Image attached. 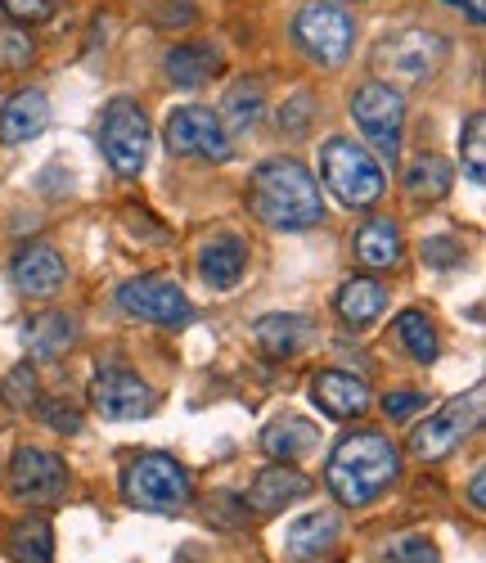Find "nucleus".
<instances>
[{
	"label": "nucleus",
	"mask_w": 486,
	"mask_h": 563,
	"mask_svg": "<svg viewBox=\"0 0 486 563\" xmlns=\"http://www.w3.org/2000/svg\"><path fill=\"white\" fill-rule=\"evenodd\" d=\"M397 474H401V451L374 429L347 433L343 442L333 446L329 468H324L329 492L343 505H356V509L378 500L387 487L397 483Z\"/></svg>",
	"instance_id": "obj_1"
},
{
	"label": "nucleus",
	"mask_w": 486,
	"mask_h": 563,
	"mask_svg": "<svg viewBox=\"0 0 486 563\" xmlns=\"http://www.w3.org/2000/svg\"><path fill=\"white\" fill-rule=\"evenodd\" d=\"M253 217H262L275 230H311L324 221V199L316 176L298 158H270L253 172L248 190Z\"/></svg>",
	"instance_id": "obj_2"
},
{
	"label": "nucleus",
	"mask_w": 486,
	"mask_h": 563,
	"mask_svg": "<svg viewBox=\"0 0 486 563\" xmlns=\"http://www.w3.org/2000/svg\"><path fill=\"white\" fill-rule=\"evenodd\" d=\"M320 176H324V185L347 208H374L383 199V190H387V176H383L378 158L365 145H356V140H343V135L324 140V150H320Z\"/></svg>",
	"instance_id": "obj_3"
},
{
	"label": "nucleus",
	"mask_w": 486,
	"mask_h": 563,
	"mask_svg": "<svg viewBox=\"0 0 486 563\" xmlns=\"http://www.w3.org/2000/svg\"><path fill=\"white\" fill-rule=\"evenodd\" d=\"M122 492H126V505L144 509V514H180L189 505V496H194L180 460H172L163 451L131 460L126 478H122Z\"/></svg>",
	"instance_id": "obj_4"
},
{
	"label": "nucleus",
	"mask_w": 486,
	"mask_h": 563,
	"mask_svg": "<svg viewBox=\"0 0 486 563\" xmlns=\"http://www.w3.org/2000/svg\"><path fill=\"white\" fill-rule=\"evenodd\" d=\"M352 118L365 135V145L383 158L397 163L401 158V126H406V100L401 90H393L387 81H365L352 96Z\"/></svg>",
	"instance_id": "obj_5"
},
{
	"label": "nucleus",
	"mask_w": 486,
	"mask_h": 563,
	"mask_svg": "<svg viewBox=\"0 0 486 563\" xmlns=\"http://www.w3.org/2000/svg\"><path fill=\"white\" fill-rule=\"evenodd\" d=\"M446 59V41L437 32H423V27H410V32H393L374 45V73L393 77V81H428Z\"/></svg>",
	"instance_id": "obj_6"
},
{
	"label": "nucleus",
	"mask_w": 486,
	"mask_h": 563,
	"mask_svg": "<svg viewBox=\"0 0 486 563\" xmlns=\"http://www.w3.org/2000/svg\"><path fill=\"white\" fill-rule=\"evenodd\" d=\"M294 36L298 45L324 68H338V64H347L352 55V41H356V23L347 10H338V5H324V0H316V5H307L298 19H294Z\"/></svg>",
	"instance_id": "obj_7"
},
{
	"label": "nucleus",
	"mask_w": 486,
	"mask_h": 563,
	"mask_svg": "<svg viewBox=\"0 0 486 563\" xmlns=\"http://www.w3.org/2000/svg\"><path fill=\"white\" fill-rule=\"evenodd\" d=\"M100 150L104 158L122 172V176H135L144 163H150V118L135 100H113L104 109V122H100Z\"/></svg>",
	"instance_id": "obj_8"
},
{
	"label": "nucleus",
	"mask_w": 486,
	"mask_h": 563,
	"mask_svg": "<svg viewBox=\"0 0 486 563\" xmlns=\"http://www.w3.org/2000/svg\"><path fill=\"white\" fill-rule=\"evenodd\" d=\"M477 424H482V384L468 388V393H460L451 406H442L437 415H428V424H419V429L410 433V451H415L419 460H442V455H451Z\"/></svg>",
	"instance_id": "obj_9"
},
{
	"label": "nucleus",
	"mask_w": 486,
	"mask_h": 563,
	"mask_svg": "<svg viewBox=\"0 0 486 563\" xmlns=\"http://www.w3.org/2000/svg\"><path fill=\"white\" fill-rule=\"evenodd\" d=\"M163 140L176 158H208V163H225L230 158V135L221 131L217 109L203 104H185L167 118Z\"/></svg>",
	"instance_id": "obj_10"
},
{
	"label": "nucleus",
	"mask_w": 486,
	"mask_h": 563,
	"mask_svg": "<svg viewBox=\"0 0 486 563\" xmlns=\"http://www.w3.org/2000/svg\"><path fill=\"white\" fill-rule=\"evenodd\" d=\"M118 302L140 316V320H154V324H167V330H180V324L194 316V302L185 298V289L176 279H163V275H140V279H126L118 289Z\"/></svg>",
	"instance_id": "obj_11"
},
{
	"label": "nucleus",
	"mask_w": 486,
	"mask_h": 563,
	"mask_svg": "<svg viewBox=\"0 0 486 563\" xmlns=\"http://www.w3.org/2000/svg\"><path fill=\"white\" fill-rule=\"evenodd\" d=\"M68 487V468L55 451H41V446H23L10 460V492L23 505H51L59 500Z\"/></svg>",
	"instance_id": "obj_12"
},
{
	"label": "nucleus",
	"mask_w": 486,
	"mask_h": 563,
	"mask_svg": "<svg viewBox=\"0 0 486 563\" xmlns=\"http://www.w3.org/2000/svg\"><path fill=\"white\" fill-rule=\"evenodd\" d=\"M90 406L104 419H140V415H150L158 401H154V388L144 384L140 374L104 369V374H95V384H90Z\"/></svg>",
	"instance_id": "obj_13"
},
{
	"label": "nucleus",
	"mask_w": 486,
	"mask_h": 563,
	"mask_svg": "<svg viewBox=\"0 0 486 563\" xmlns=\"http://www.w3.org/2000/svg\"><path fill=\"white\" fill-rule=\"evenodd\" d=\"M64 279H68V266H64V257L51 244L19 249V257H14V285H19V294H27V298H55L64 289Z\"/></svg>",
	"instance_id": "obj_14"
},
{
	"label": "nucleus",
	"mask_w": 486,
	"mask_h": 563,
	"mask_svg": "<svg viewBox=\"0 0 486 563\" xmlns=\"http://www.w3.org/2000/svg\"><path fill=\"white\" fill-rule=\"evenodd\" d=\"M311 401L329 415V419H356L369 410V388L356 379V374L343 369H320L311 379Z\"/></svg>",
	"instance_id": "obj_15"
},
{
	"label": "nucleus",
	"mask_w": 486,
	"mask_h": 563,
	"mask_svg": "<svg viewBox=\"0 0 486 563\" xmlns=\"http://www.w3.org/2000/svg\"><path fill=\"white\" fill-rule=\"evenodd\" d=\"M51 126V100L41 90H19L0 109V145H27Z\"/></svg>",
	"instance_id": "obj_16"
},
{
	"label": "nucleus",
	"mask_w": 486,
	"mask_h": 563,
	"mask_svg": "<svg viewBox=\"0 0 486 563\" xmlns=\"http://www.w3.org/2000/svg\"><path fill=\"white\" fill-rule=\"evenodd\" d=\"M302 496H311V478L298 474V468H288L284 460H275L270 468H262L257 483H253V492H248V500H253L257 514H275V509H284V505L302 500Z\"/></svg>",
	"instance_id": "obj_17"
},
{
	"label": "nucleus",
	"mask_w": 486,
	"mask_h": 563,
	"mask_svg": "<svg viewBox=\"0 0 486 563\" xmlns=\"http://www.w3.org/2000/svg\"><path fill=\"white\" fill-rule=\"evenodd\" d=\"M333 541H338V514L316 509V514H302V519L284 532V554L294 563H311V559L329 554Z\"/></svg>",
	"instance_id": "obj_18"
},
{
	"label": "nucleus",
	"mask_w": 486,
	"mask_h": 563,
	"mask_svg": "<svg viewBox=\"0 0 486 563\" xmlns=\"http://www.w3.org/2000/svg\"><path fill=\"white\" fill-rule=\"evenodd\" d=\"M243 266H248V244L239 240V234H217V240L203 249L199 257V275L208 279L212 289H239L243 279Z\"/></svg>",
	"instance_id": "obj_19"
},
{
	"label": "nucleus",
	"mask_w": 486,
	"mask_h": 563,
	"mask_svg": "<svg viewBox=\"0 0 486 563\" xmlns=\"http://www.w3.org/2000/svg\"><path fill=\"white\" fill-rule=\"evenodd\" d=\"M253 339L266 356H294L311 343V320L307 316H262L253 324Z\"/></svg>",
	"instance_id": "obj_20"
},
{
	"label": "nucleus",
	"mask_w": 486,
	"mask_h": 563,
	"mask_svg": "<svg viewBox=\"0 0 486 563\" xmlns=\"http://www.w3.org/2000/svg\"><path fill=\"white\" fill-rule=\"evenodd\" d=\"M333 302H338V316H343L347 324H374L383 316V307H387V289L369 275H356V279H347V285L338 289Z\"/></svg>",
	"instance_id": "obj_21"
},
{
	"label": "nucleus",
	"mask_w": 486,
	"mask_h": 563,
	"mask_svg": "<svg viewBox=\"0 0 486 563\" xmlns=\"http://www.w3.org/2000/svg\"><path fill=\"white\" fill-rule=\"evenodd\" d=\"M262 86L257 81H234L230 90H225V100H221V109H217V118H221V131L225 135H243V131H253L257 126V118H262Z\"/></svg>",
	"instance_id": "obj_22"
},
{
	"label": "nucleus",
	"mask_w": 486,
	"mask_h": 563,
	"mask_svg": "<svg viewBox=\"0 0 486 563\" xmlns=\"http://www.w3.org/2000/svg\"><path fill=\"white\" fill-rule=\"evenodd\" d=\"M356 257L369 266V271H387V266H397L401 262V230L393 221H365L361 234H356Z\"/></svg>",
	"instance_id": "obj_23"
},
{
	"label": "nucleus",
	"mask_w": 486,
	"mask_h": 563,
	"mask_svg": "<svg viewBox=\"0 0 486 563\" xmlns=\"http://www.w3.org/2000/svg\"><path fill=\"white\" fill-rule=\"evenodd\" d=\"M451 185H455V167L446 158H437V154H423L410 163L406 172V190L415 203H437V199H446L451 195Z\"/></svg>",
	"instance_id": "obj_24"
},
{
	"label": "nucleus",
	"mask_w": 486,
	"mask_h": 563,
	"mask_svg": "<svg viewBox=\"0 0 486 563\" xmlns=\"http://www.w3.org/2000/svg\"><path fill=\"white\" fill-rule=\"evenodd\" d=\"M262 446H266L270 460L294 464L298 455H307L316 446V424H307V419H298V415H284V419H275V424L262 433Z\"/></svg>",
	"instance_id": "obj_25"
},
{
	"label": "nucleus",
	"mask_w": 486,
	"mask_h": 563,
	"mask_svg": "<svg viewBox=\"0 0 486 563\" xmlns=\"http://www.w3.org/2000/svg\"><path fill=\"white\" fill-rule=\"evenodd\" d=\"M221 68V55L212 51V45H199V41H189V45H176V51H167V77L185 90L194 86H203L208 73Z\"/></svg>",
	"instance_id": "obj_26"
},
{
	"label": "nucleus",
	"mask_w": 486,
	"mask_h": 563,
	"mask_svg": "<svg viewBox=\"0 0 486 563\" xmlns=\"http://www.w3.org/2000/svg\"><path fill=\"white\" fill-rule=\"evenodd\" d=\"M10 554L19 563H55V532L45 519H19L10 532Z\"/></svg>",
	"instance_id": "obj_27"
},
{
	"label": "nucleus",
	"mask_w": 486,
	"mask_h": 563,
	"mask_svg": "<svg viewBox=\"0 0 486 563\" xmlns=\"http://www.w3.org/2000/svg\"><path fill=\"white\" fill-rule=\"evenodd\" d=\"M77 339V324L68 316H45V320H32L27 330V347L36 361H55L59 352H68V343Z\"/></svg>",
	"instance_id": "obj_28"
},
{
	"label": "nucleus",
	"mask_w": 486,
	"mask_h": 563,
	"mask_svg": "<svg viewBox=\"0 0 486 563\" xmlns=\"http://www.w3.org/2000/svg\"><path fill=\"white\" fill-rule=\"evenodd\" d=\"M397 334H401V343L410 347V356L419 365H432L437 361V330H432V320L423 311H401L397 316Z\"/></svg>",
	"instance_id": "obj_29"
},
{
	"label": "nucleus",
	"mask_w": 486,
	"mask_h": 563,
	"mask_svg": "<svg viewBox=\"0 0 486 563\" xmlns=\"http://www.w3.org/2000/svg\"><path fill=\"white\" fill-rule=\"evenodd\" d=\"M460 154H464L468 180L473 185H486V113H468L464 135H460Z\"/></svg>",
	"instance_id": "obj_30"
},
{
	"label": "nucleus",
	"mask_w": 486,
	"mask_h": 563,
	"mask_svg": "<svg viewBox=\"0 0 486 563\" xmlns=\"http://www.w3.org/2000/svg\"><path fill=\"white\" fill-rule=\"evenodd\" d=\"M378 563H442V554H437V545L428 537H397L393 545L378 550Z\"/></svg>",
	"instance_id": "obj_31"
},
{
	"label": "nucleus",
	"mask_w": 486,
	"mask_h": 563,
	"mask_svg": "<svg viewBox=\"0 0 486 563\" xmlns=\"http://www.w3.org/2000/svg\"><path fill=\"white\" fill-rule=\"evenodd\" d=\"M36 55V45L19 27H0V73H23Z\"/></svg>",
	"instance_id": "obj_32"
},
{
	"label": "nucleus",
	"mask_w": 486,
	"mask_h": 563,
	"mask_svg": "<svg viewBox=\"0 0 486 563\" xmlns=\"http://www.w3.org/2000/svg\"><path fill=\"white\" fill-rule=\"evenodd\" d=\"M423 266H460L464 262V244L451 240V234H437V240H423Z\"/></svg>",
	"instance_id": "obj_33"
},
{
	"label": "nucleus",
	"mask_w": 486,
	"mask_h": 563,
	"mask_svg": "<svg viewBox=\"0 0 486 563\" xmlns=\"http://www.w3.org/2000/svg\"><path fill=\"white\" fill-rule=\"evenodd\" d=\"M5 401H10L14 410H27V406L36 401V374H32V365H19L10 379H5Z\"/></svg>",
	"instance_id": "obj_34"
},
{
	"label": "nucleus",
	"mask_w": 486,
	"mask_h": 563,
	"mask_svg": "<svg viewBox=\"0 0 486 563\" xmlns=\"http://www.w3.org/2000/svg\"><path fill=\"white\" fill-rule=\"evenodd\" d=\"M0 5H5L10 19H19V23H45V19H55L59 0H0Z\"/></svg>",
	"instance_id": "obj_35"
},
{
	"label": "nucleus",
	"mask_w": 486,
	"mask_h": 563,
	"mask_svg": "<svg viewBox=\"0 0 486 563\" xmlns=\"http://www.w3.org/2000/svg\"><path fill=\"white\" fill-rule=\"evenodd\" d=\"M428 397L423 393H393V397H383V415L387 419H410L415 410H423Z\"/></svg>",
	"instance_id": "obj_36"
},
{
	"label": "nucleus",
	"mask_w": 486,
	"mask_h": 563,
	"mask_svg": "<svg viewBox=\"0 0 486 563\" xmlns=\"http://www.w3.org/2000/svg\"><path fill=\"white\" fill-rule=\"evenodd\" d=\"M307 118H311V96H298L294 104H288V109L279 113V126H284V131H294V135H298V131L307 126Z\"/></svg>",
	"instance_id": "obj_37"
},
{
	"label": "nucleus",
	"mask_w": 486,
	"mask_h": 563,
	"mask_svg": "<svg viewBox=\"0 0 486 563\" xmlns=\"http://www.w3.org/2000/svg\"><path fill=\"white\" fill-rule=\"evenodd\" d=\"M45 415H51V424H59L64 433H77V429H81V415H77V410H68V406H51Z\"/></svg>",
	"instance_id": "obj_38"
},
{
	"label": "nucleus",
	"mask_w": 486,
	"mask_h": 563,
	"mask_svg": "<svg viewBox=\"0 0 486 563\" xmlns=\"http://www.w3.org/2000/svg\"><path fill=\"white\" fill-rule=\"evenodd\" d=\"M468 500H473V509H477V514L486 509V474H482V468H477L473 483H468Z\"/></svg>",
	"instance_id": "obj_39"
},
{
	"label": "nucleus",
	"mask_w": 486,
	"mask_h": 563,
	"mask_svg": "<svg viewBox=\"0 0 486 563\" xmlns=\"http://www.w3.org/2000/svg\"><path fill=\"white\" fill-rule=\"evenodd\" d=\"M446 5H464V0H446Z\"/></svg>",
	"instance_id": "obj_40"
}]
</instances>
